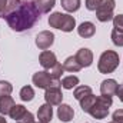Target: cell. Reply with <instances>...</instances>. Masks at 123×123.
<instances>
[{
  "instance_id": "1",
  "label": "cell",
  "mask_w": 123,
  "mask_h": 123,
  "mask_svg": "<svg viewBox=\"0 0 123 123\" xmlns=\"http://www.w3.org/2000/svg\"><path fill=\"white\" fill-rule=\"evenodd\" d=\"M9 27L14 31H25L31 29L37 20H40V10L34 0H22L16 10L4 17Z\"/></svg>"
},
{
  "instance_id": "2",
  "label": "cell",
  "mask_w": 123,
  "mask_h": 123,
  "mask_svg": "<svg viewBox=\"0 0 123 123\" xmlns=\"http://www.w3.org/2000/svg\"><path fill=\"white\" fill-rule=\"evenodd\" d=\"M49 25H50V27L69 33V31H73V29L76 27V20L73 16H70L67 13L55 12L49 16Z\"/></svg>"
},
{
  "instance_id": "3",
  "label": "cell",
  "mask_w": 123,
  "mask_h": 123,
  "mask_svg": "<svg viewBox=\"0 0 123 123\" xmlns=\"http://www.w3.org/2000/svg\"><path fill=\"white\" fill-rule=\"evenodd\" d=\"M119 63H120V57H119V55L115 50H106L99 57L97 69H99L100 73L107 74V73L115 72L119 67Z\"/></svg>"
},
{
  "instance_id": "4",
  "label": "cell",
  "mask_w": 123,
  "mask_h": 123,
  "mask_svg": "<svg viewBox=\"0 0 123 123\" xmlns=\"http://www.w3.org/2000/svg\"><path fill=\"white\" fill-rule=\"evenodd\" d=\"M112 103H113V100H112L110 96H97L96 103L89 110V113L92 115L94 119H97V120L105 119L109 115V107L112 106Z\"/></svg>"
},
{
  "instance_id": "5",
  "label": "cell",
  "mask_w": 123,
  "mask_h": 123,
  "mask_svg": "<svg viewBox=\"0 0 123 123\" xmlns=\"http://www.w3.org/2000/svg\"><path fill=\"white\" fill-rule=\"evenodd\" d=\"M31 82L36 87L39 89H49V87H60L62 86V82L60 80H55L50 73L47 70H43V72H37L33 74L31 77Z\"/></svg>"
},
{
  "instance_id": "6",
  "label": "cell",
  "mask_w": 123,
  "mask_h": 123,
  "mask_svg": "<svg viewBox=\"0 0 123 123\" xmlns=\"http://www.w3.org/2000/svg\"><path fill=\"white\" fill-rule=\"evenodd\" d=\"M115 6H116L115 0H102L100 4H99V7L96 9V17H97V20L102 22V23L113 20V17H115V14H113Z\"/></svg>"
},
{
  "instance_id": "7",
  "label": "cell",
  "mask_w": 123,
  "mask_h": 123,
  "mask_svg": "<svg viewBox=\"0 0 123 123\" xmlns=\"http://www.w3.org/2000/svg\"><path fill=\"white\" fill-rule=\"evenodd\" d=\"M53 43H55V34L52 31L43 30L36 36V46L40 50H47Z\"/></svg>"
},
{
  "instance_id": "8",
  "label": "cell",
  "mask_w": 123,
  "mask_h": 123,
  "mask_svg": "<svg viewBox=\"0 0 123 123\" xmlns=\"http://www.w3.org/2000/svg\"><path fill=\"white\" fill-rule=\"evenodd\" d=\"M44 100L50 106H59V105H62L63 94H62L60 87H49V89H46Z\"/></svg>"
},
{
  "instance_id": "9",
  "label": "cell",
  "mask_w": 123,
  "mask_h": 123,
  "mask_svg": "<svg viewBox=\"0 0 123 123\" xmlns=\"http://www.w3.org/2000/svg\"><path fill=\"white\" fill-rule=\"evenodd\" d=\"M74 56H76V59H77V62L80 63L82 67H89V66H92L93 53H92L90 49H87V47H82V49L77 50V53H76Z\"/></svg>"
},
{
  "instance_id": "10",
  "label": "cell",
  "mask_w": 123,
  "mask_h": 123,
  "mask_svg": "<svg viewBox=\"0 0 123 123\" xmlns=\"http://www.w3.org/2000/svg\"><path fill=\"white\" fill-rule=\"evenodd\" d=\"M39 62L40 64L46 69V70H50L56 63H57V59H56V55L50 50H43L39 56Z\"/></svg>"
},
{
  "instance_id": "11",
  "label": "cell",
  "mask_w": 123,
  "mask_h": 123,
  "mask_svg": "<svg viewBox=\"0 0 123 123\" xmlns=\"http://www.w3.org/2000/svg\"><path fill=\"white\" fill-rule=\"evenodd\" d=\"M37 119L40 123H50L53 119V107L49 103H44L37 110Z\"/></svg>"
},
{
  "instance_id": "12",
  "label": "cell",
  "mask_w": 123,
  "mask_h": 123,
  "mask_svg": "<svg viewBox=\"0 0 123 123\" xmlns=\"http://www.w3.org/2000/svg\"><path fill=\"white\" fill-rule=\"evenodd\" d=\"M117 87H119V85L115 79H106L100 85V93H102V96H110L112 97L113 94H116Z\"/></svg>"
},
{
  "instance_id": "13",
  "label": "cell",
  "mask_w": 123,
  "mask_h": 123,
  "mask_svg": "<svg viewBox=\"0 0 123 123\" xmlns=\"http://www.w3.org/2000/svg\"><path fill=\"white\" fill-rule=\"evenodd\" d=\"M73 116H74V110H73L72 106H69L66 103L59 105V107H57V117L60 119L62 122H64V123L70 122L73 119Z\"/></svg>"
},
{
  "instance_id": "14",
  "label": "cell",
  "mask_w": 123,
  "mask_h": 123,
  "mask_svg": "<svg viewBox=\"0 0 123 123\" xmlns=\"http://www.w3.org/2000/svg\"><path fill=\"white\" fill-rule=\"evenodd\" d=\"M77 33L80 37H85V39H89L93 37L94 33H96V27L92 22H83L79 27H77Z\"/></svg>"
},
{
  "instance_id": "15",
  "label": "cell",
  "mask_w": 123,
  "mask_h": 123,
  "mask_svg": "<svg viewBox=\"0 0 123 123\" xmlns=\"http://www.w3.org/2000/svg\"><path fill=\"white\" fill-rule=\"evenodd\" d=\"M16 103H14V100H13V97L12 96H0V113L1 115H9L10 113V110H12V107L14 106Z\"/></svg>"
},
{
  "instance_id": "16",
  "label": "cell",
  "mask_w": 123,
  "mask_h": 123,
  "mask_svg": "<svg viewBox=\"0 0 123 123\" xmlns=\"http://www.w3.org/2000/svg\"><path fill=\"white\" fill-rule=\"evenodd\" d=\"M63 69H64L66 72L76 73V72H79V70L82 69V66H80V63L77 62L76 56H69L66 60L63 62Z\"/></svg>"
},
{
  "instance_id": "17",
  "label": "cell",
  "mask_w": 123,
  "mask_h": 123,
  "mask_svg": "<svg viewBox=\"0 0 123 123\" xmlns=\"http://www.w3.org/2000/svg\"><path fill=\"white\" fill-rule=\"evenodd\" d=\"M37 9L40 10V13H49L55 4H56V0H34Z\"/></svg>"
},
{
  "instance_id": "18",
  "label": "cell",
  "mask_w": 123,
  "mask_h": 123,
  "mask_svg": "<svg viewBox=\"0 0 123 123\" xmlns=\"http://www.w3.org/2000/svg\"><path fill=\"white\" fill-rule=\"evenodd\" d=\"M96 99H97V96H94V94L92 93V94L83 97L82 100H79V102H80V107H82V110L86 112V113H89V110L92 109L93 105L96 103Z\"/></svg>"
},
{
  "instance_id": "19",
  "label": "cell",
  "mask_w": 123,
  "mask_h": 123,
  "mask_svg": "<svg viewBox=\"0 0 123 123\" xmlns=\"http://www.w3.org/2000/svg\"><path fill=\"white\" fill-rule=\"evenodd\" d=\"M62 7L69 12V13H74L80 9V0H60Z\"/></svg>"
},
{
  "instance_id": "20",
  "label": "cell",
  "mask_w": 123,
  "mask_h": 123,
  "mask_svg": "<svg viewBox=\"0 0 123 123\" xmlns=\"http://www.w3.org/2000/svg\"><path fill=\"white\" fill-rule=\"evenodd\" d=\"M77 85H79V77L74 76V74L66 76V77H63V80H62V87L66 89V90H70V89L76 87Z\"/></svg>"
},
{
  "instance_id": "21",
  "label": "cell",
  "mask_w": 123,
  "mask_h": 123,
  "mask_svg": "<svg viewBox=\"0 0 123 123\" xmlns=\"http://www.w3.org/2000/svg\"><path fill=\"white\" fill-rule=\"evenodd\" d=\"M27 110H26V107L23 106V105H14L13 107H12V110H10V113H9V116L14 120V122H17L25 113H26Z\"/></svg>"
},
{
  "instance_id": "22",
  "label": "cell",
  "mask_w": 123,
  "mask_h": 123,
  "mask_svg": "<svg viewBox=\"0 0 123 123\" xmlns=\"http://www.w3.org/2000/svg\"><path fill=\"white\" fill-rule=\"evenodd\" d=\"M92 94V87L90 86H76L74 92H73V96L76 100H82L83 97Z\"/></svg>"
},
{
  "instance_id": "23",
  "label": "cell",
  "mask_w": 123,
  "mask_h": 123,
  "mask_svg": "<svg viewBox=\"0 0 123 123\" xmlns=\"http://www.w3.org/2000/svg\"><path fill=\"white\" fill-rule=\"evenodd\" d=\"M22 3V0H7V4H6V7H4V10L0 13V17H6V16H9L13 10H16L17 9V6Z\"/></svg>"
},
{
  "instance_id": "24",
  "label": "cell",
  "mask_w": 123,
  "mask_h": 123,
  "mask_svg": "<svg viewBox=\"0 0 123 123\" xmlns=\"http://www.w3.org/2000/svg\"><path fill=\"white\" fill-rule=\"evenodd\" d=\"M34 97V90L31 86H23L20 90V99L23 102H31Z\"/></svg>"
},
{
  "instance_id": "25",
  "label": "cell",
  "mask_w": 123,
  "mask_h": 123,
  "mask_svg": "<svg viewBox=\"0 0 123 123\" xmlns=\"http://www.w3.org/2000/svg\"><path fill=\"white\" fill-rule=\"evenodd\" d=\"M47 72L50 73V76H52L55 80H59L62 77V74H63V72H64V69H63V64H60V63L57 62V63H56L50 70H47Z\"/></svg>"
},
{
  "instance_id": "26",
  "label": "cell",
  "mask_w": 123,
  "mask_h": 123,
  "mask_svg": "<svg viewBox=\"0 0 123 123\" xmlns=\"http://www.w3.org/2000/svg\"><path fill=\"white\" fill-rule=\"evenodd\" d=\"M110 36H112V42H113V44L117 46V47H122L123 46V31L117 30V29H113Z\"/></svg>"
},
{
  "instance_id": "27",
  "label": "cell",
  "mask_w": 123,
  "mask_h": 123,
  "mask_svg": "<svg viewBox=\"0 0 123 123\" xmlns=\"http://www.w3.org/2000/svg\"><path fill=\"white\" fill-rule=\"evenodd\" d=\"M12 92H13V86L6 80H0V96H7Z\"/></svg>"
},
{
  "instance_id": "28",
  "label": "cell",
  "mask_w": 123,
  "mask_h": 123,
  "mask_svg": "<svg viewBox=\"0 0 123 123\" xmlns=\"http://www.w3.org/2000/svg\"><path fill=\"white\" fill-rule=\"evenodd\" d=\"M17 123H36V119H34V116H33L31 112H26V113L17 120Z\"/></svg>"
},
{
  "instance_id": "29",
  "label": "cell",
  "mask_w": 123,
  "mask_h": 123,
  "mask_svg": "<svg viewBox=\"0 0 123 123\" xmlns=\"http://www.w3.org/2000/svg\"><path fill=\"white\" fill-rule=\"evenodd\" d=\"M113 27L123 31V14H117L113 17Z\"/></svg>"
},
{
  "instance_id": "30",
  "label": "cell",
  "mask_w": 123,
  "mask_h": 123,
  "mask_svg": "<svg viewBox=\"0 0 123 123\" xmlns=\"http://www.w3.org/2000/svg\"><path fill=\"white\" fill-rule=\"evenodd\" d=\"M102 0H86V9L90 12H96V9L99 7Z\"/></svg>"
},
{
  "instance_id": "31",
  "label": "cell",
  "mask_w": 123,
  "mask_h": 123,
  "mask_svg": "<svg viewBox=\"0 0 123 123\" xmlns=\"http://www.w3.org/2000/svg\"><path fill=\"white\" fill-rule=\"evenodd\" d=\"M112 119H113L115 123H123V109H117V110L113 113Z\"/></svg>"
},
{
  "instance_id": "32",
  "label": "cell",
  "mask_w": 123,
  "mask_h": 123,
  "mask_svg": "<svg viewBox=\"0 0 123 123\" xmlns=\"http://www.w3.org/2000/svg\"><path fill=\"white\" fill-rule=\"evenodd\" d=\"M116 94H117V97H119V100L123 103V85H120L119 87H117V90H116Z\"/></svg>"
},
{
  "instance_id": "33",
  "label": "cell",
  "mask_w": 123,
  "mask_h": 123,
  "mask_svg": "<svg viewBox=\"0 0 123 123\" xmlns=\"http://www.w3.org/2000/svg\"><path fill=\"white\" fill-rule=\"evenodd\" d=\"M6 4H7V0H0V13H1L3 10H4Z\"/></svg>"
},
{
  "instance_id": "34",
  "label": "cell",
  "mask_w": 123,
  "mask_h": 123,
  "mask_svg": "<svg viewBox=\"0 0 123 123\" xmlns=\"http://www.w3.org/2000/svg\"><path fill=\"white\" fill-rule=\"evenodd\" d=\"M0 123H7V122H6V119H4L3 116H0Z\"/></svg>"
},
{
  "instance_id": "35",
  "label": "cell",
  "mask_w": 123,
  "mask_h": 123,
  "mask_svg": "<svg viewBox=\"0 0 123 123\" xmlns=\"http://www.w3.org/2000/svg\"><path fill=\"white\" fill-rule=\"evenodd\" d=\"M110 123H115V122H110Z\"/></svg>"
}]
</instances>
